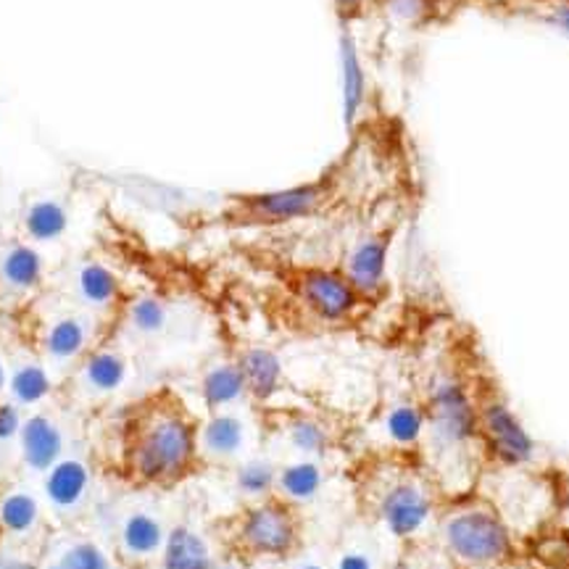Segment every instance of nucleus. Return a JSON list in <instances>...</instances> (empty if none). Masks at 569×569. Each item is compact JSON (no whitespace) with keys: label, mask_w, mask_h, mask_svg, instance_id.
Masks as SVG:
<instances>
[{"label":"nucleus","mask_w":569,"mask_h":569,"mask_svg":"<svg viewBox=\"0 0 569 569\" xmlns=\"http://www.w3.org/2000/svg\"><path fill=\"white\" fill-rule=\"evenodd\" d=\"M198 419L172 390L138 398L111 427L109 472L132 490H172L203 465Z\"/></svg>","instance_id":"f257e3e1"},{"label":"nucleus","mask_w":569,"mask_h":569,"mask_svg":"<svg viewBox=\"0 0 569 569\" xmlns=\"http://www.w3.org/2000/svg\"><path fill=\"white\" fill-rule=\"evenodd\" d=\"M340 193L338 169H330L311 182L293 188L267 190V193L227 196L219 222L227 227H280L301 219L319 217L336 203Z\"/></svg>","instance_id":"f03ea898"},{"label":"nucleus","mask_w":569,"mask_h":569,"mask_svg":"<svg viewBox=\"0 0 569 569\" xmlns=\"http://www.w3.org/2000/svg\"><path fill=\"white\" fill-rule=\"evenodd\" d=\"M232 543L248 559H290L301 546L298 507L280 496L251 501L234 517Z\"/></svg>","instance_id":"7ed1b4c3"},{"label":"nucleus","mask_w":569,"mask_h":569,"mask_svg":"<svg viewBox=\"0 0 569 569\" xmlns=\"http://www.w3.org/2000/svg\"><path fill=\"white\" fill-rule=\"evenodd\" d=\"M425 436L440 457L459 453L461 448L480 440L475 393L457 377H446L432 386L425 401Z\"/></svg>","instance_id":"20e7f679"},{"label":"nucleus","mask_w":569,"mask_h":569,"mask_svg":"<svg viewBox=\"0 0 569 569\" xmlns=\"http://www.w3.org/2000/svg\"><path fill=\"white\" fill-rule=\"evenodd\" d=\"M448 551L465 565L488 567L511 557V532L503 519L486 507L453 511L443 525Z\"/></svg>","instance_id":"39448f33"},{"label":"nucleus","mask_w":569,"mask_h":569,"mask_svg":"<svg viewBox=\"0 0 569 569\" xmlns=\"http://www.w3.org/2000/svg\"><path fill=\"white\" fill-rule=\"evenodd\" d=\"M475 403H478V436L488 457L503 467L528 465L536 453V443L515 411L509 409V403L488 386L475 393Z\"/></svg>","instance_id":"423d86ee"},{"label":"nucleus","mask_w":569,"mask_h":569,"mask_svg":"<svg viewBox=\"0 0 569 569\" xmlns=\"http://www.w3.org/2000/svg\"><path fill=\"white\" fill-rule=\"evenodd\" d=\"M290 280H293L298 301L317 319H322V322H346V319H351L367 303L359 296V290L353 288L351 280L343 274V269L303 267L296 269Z\"/></svg>","instance_id":"0eeeda50"},{"label":"nucleus","mask_w":569,"mask_h":569,"mask_svg":"<svg viewBox=\"0 0 569 569\" xmlns=\"http://www.w3.org/2000/svg\"><path fill=\"white\" fill-rule=\"evenodd\" d=\"M106 319L90 315V311L71 306V309L56 311L42 327L40 346L42 356L53 369H69L74 372L77 365L92 348L101 343V330Z\"/></svg>","instance_id":"6e6552de"},{"label":"nucleus","mask_w":569,"mask_h":569,"mask_svg":"<svg viewBox=\"0 0 569 569\" xmlns=\"http://www.w3.org/2000/svg\"><path fill=\"white\" fill-rule=\"evenodd\" d=\"M375 515L390 536L415 538L432 517V496L422 482L398 475L375 490Z\"/></svg>","instance_id":"1a4fd4ad"},{"label":"nucleus","mask_w":569,"mask_h":569,"mask_svg":"<svg viewBox=\"0 0 569 569\" xmlns=\"http://www.w3.org/2000/svg\"><path fill=\"white\" fill-rule=\"evenodd\" d=\"M92 465L82 453H67L42 475V493L56 517L77 522L90 507Z\"/></svg>","instance_id":"9d476101"},{"label":"nucleus","mask_w":569,"mask_h":569,"mask_svg":"<svg viewBox=\"0 0 569 569\" xmlns=\"http://www.w3.org/2000/svg\"><path fill=\"white\" fill-rule=\"evenodd\" d=\"M69 298L74 306L101 319L119 317L127 303L119 277L98 259L74 261L69 272Z\"/></svg>","instance_id":"9b49d317"},{"label":"nucleus","mask_w":569,"mask_h":569,"mask_svg":"<svg viewBox=\"0 0 569 569\" xmlns=\"http://www.w3.org/2000/svg\"><path fill=\"white\" fill-rule=\"evenodd\" d=\"M169 528L163 525L161 515L148 507H132L119 515L117 532H113V553L124 567H140L159 559L163 540Z\"/></svg>","instance_id":"f8f14e48"},{"label":"nucleus","mask_w":569,"mask_h":569,"mask_svg":"<svg viewBox=\"0 0 569 569\" xmlns=\"http://www.w3.org/2000/svg\"><path fill=\"white\" fill-rule=\"evenodd\" d=\"M130 375V361L122 348L111 343H98L71 372L74 382V396L84 401H103L111 398L117 390H122Z\"/></svg>","instance_id":"ddd939ff"},{"label":"nucleus","mask_w":569,"mask_h":569,"mask_svg":"<svg viewBox=\"0 0 569 569\" xmlns=\"http://www.w3.org/2000/svg\"><path fill=\"white\" fill-rule=\"evenodd\" d=\"M390 240H393L390 230L365 234V238L356 240V246L346 256V264L340 267L367 303L386 293Z\"/></svg>","instance_id":"4468645a"},{"label":"nucleus","mask_w":569,"mask_h":569,"mask_svg":"<svg viewBox=\"0 0 569 569\" xmlns=\"http://www.w3.org/2000/svg\"><path fill=\"white\" fill-rule=\"evenodd\" d=\"M21 461L34 475H46L56 461L67 457V436L59 419L51 415H32L19 432Z\"/></svg>","instance_id":"2eb2a0df"},{"label":"nucleus","mask_w":569,"mask_h":569,"mask_svg":"<svg viewBox=\"0 0 569 569\" xmlns=\"http://www.w3.org/2000/svg\"><path fill=\"white\" fill-rule=\"evenodd\" d=\"M248 443L246 422L232 411H213L198 430V446H201L203 461L230 465L243 457Z\"/></svg>","instance_id":"dca6fc26"},{"label":"nucleus","mask_w":569,"mask_h":569,"mask_svg":"<svg viewBox=\"0 0 569 569\" xmlns=\"http://www.w3.org/2000/svg\"><path fill=\"white\" fill-rule=\"evenodd\" d=\"M161 569H213V553L203 532L180 522L169 528L159 557Z\"/></svg>","instance_id":"f3484780"},{"label":"nucleus","mask_w":569,"mask_h":569,"mask_svg":"<svg viewBox=\"0 0 569 569\" xmlns=\"http://www.w3.org/2000/svg\"><path fill=\"white\" fill-rule=\"evenodd\" d=\"M124 565L101 540L90 536H69L56 543L42 569H122Z\"/></svg>","instance_id":"a211bd4d"},{"label":"nucleus","mask_w":569,"mask_h":569,"mask_svg":"<svg viewBox=\"0 0 569 569\" xmlns=\"http://www.w3.org/2000/svg\"><path fill=\"white\" fill-rule=\"evenodd\" d=\"M201 398L211 415L213 411H230L243 398H248L246 377L238 359L217 361V365L206 369L201 377Z\"/></svg>","instance_id":"6ab92c4d"},{"label":"nucleus","mask_w":569,"mask_h":569,"mask_svg":"<svg viewBox=\"0 0 569 569\" xmlns=\"http://www.w3.org/2000/svg\"><path fill=\"white\" fill-rule=\"evenodd\" d=\"M238 365L243 369L248 398L267 403L282 388V361L264 346H248L238 353Z\"/></svg>","instance_id":"aec40b11"},{"label":"nucleus","mask_w":569,"mask_h":569,"mask_svg":"<svg viewBox=\"0 0 569 569\" xmlns=\"http://www.w3.org/2000/svg\"><path fill=\"white\" fill-rule=\"evenodd\" d=\"M21 224L32 243H53L69 230V206L59 196H34L24 206Z\"/></svg>","instance_id":"412c9836"},{"label":"nucleus","mask_w":569,"mask_h":569,"mask_svg":"<svg viewBox=\"0 0 569 569\" xmlns=\"http://www.w3.org/2000/svg\"><path fill=\"white\" fill-rule=\"evenodd\" d=\"M325 486V469L317 459H296L277 469V488L274 496L282 501L301 507V503L315 501L319 490Z\"/></svg>","instance_id":"4be33fe9"},{"label":"nucleus","mask_w":569,"mask_h":569,"mask_svg":"<svg viewBox=\"0 0 569 569\" xmlns=\"http://www.w3.org/2000/svg\"><path fill=\"white\" fill-rule=\"evenodd\" d=\"M0 282L11 293H32L42 282V256L27 243H11L0 251Z\"/></svg>","instance_id":"5701e85b"},{"label":"nucleus","mask_w":569,"mask_h":569,"mask_svg":"<svg viewBox=\"0 0 569 569\" xmlns=\"http://www.w3.org/2000/svg\"><path fill=\"white\" fill-rule=\"evenodd\" d=\"M340 77H343V119L348 127L356 124L359 119L361 106L367 101V74L361 67L359 48H356L353 34L348 32L343 24V34H340Z\"/></svg>","instance_id":"b1692460"},{"label":"nucleus","mask_w":569,"mask_h":569,"mask_svg":"<svg viewBox=\"0 0 569 569\" xmlns=\"http://www.w3.org/2000/svg\"><path fill=\"white\" fill-rule=\"evenodd\" d=\"M119 322H122L134 338H159L169 327V306L167 301H161L159 296H138L124 303Z\"/></svg>","instance_id":"393cba45"},{"label":"nucleus","mask_w":569,"mask_h":569,"mask_svg":"<svg viewBox=\"0 0 569 569\" xmlns=\"http://www.w3.org/2000/svg\"><path fill=\"white\" fill-rule=\"evenodd\" d=\"M284 440H288L293 451L306 459L325 457L332 446V432L322 419L315 415H290L282 425Z\"/></svg>","instance_id":"a878e982"},{"label":"nucleus","mask_w":569,"mask_h":569,"mask_svg":"<svg viewBox=\"0 0 569 569\" xmlns=\"http://www.w3.org/2000/svg\"><path fill=\"white\" fill-rule=\"evenodd\" d=\"M9 388L13 393V401L21 403V407H32V403L46 401L53 393V375L40 359H27L13 367Z\"/></svg>","instance_id":"bb28decb"},{"label":"nucleus","mask_w":569,"mask_h":569,"mask_svg":"<svg viewBox=\"0 0 569 569\" xmlns=\"http://www.w3.org/2000/svg\"><path fill=\"white\" fill-rule=\"evenodd\" d=\"M277 469L280 467L264 457L238 461L232 472L234 490H238L243 498H248V501H261V498L274 496Z\"/></svg>","instance_id":"cd10ccee"},{"label":"nucleus","mask_w":569,"mask_h":569,"mask_svg":"<svg viewBox=\"0 0 569 569\" xmlns=\"http://www.w3.org/2000/svg\"><path fill=\"white\" fill-rule=\"evenodd\" d=\"M425 427H427L425 407H419V403H411V401L396 403V407L386 415L388 440L401 448H415L422 443Z\"/></svg>","instance_id":"c85d7f7f"},{"label":"nucleus","mask_w":569,"mask_h":569,"mask_svg":"<svg viewBox=\"0 0 569 569\" xmlns=\"http://www.w3.org/2000/svg\"><path fill=\"white\" fill-rule=\"evenodd\" d=\"M0 525L11 536H27L40 525V501L27 490H11L0 498Z\"/></svg>","instance_id":"c756f323"},{"label":"nucleus","mask_w":569,"mask_h":569,"mask_svg":"<svg viewBox=\"0 0 569 569\" xmlns=\"http://www.w3.org/2000/svg\"><path fill=\"white\" fill-rule=\"evenodd\" d=\"M336 569H377V561L365 546H348L338 553Z\"/></svg>","instance_id":"7c9ffc66"},{"label":"nucleus","mask_w":569,"mask_h":569,"mask_svg":"<svg viewBox=\"0 0 569 569\" xmlns=\"http://www.w3.org/2000/svg\"><path fill=\"white\" fill-rule=\"evenodd\" d=\"M377 3H380V0H332V6H336L338 17L343 24H348V21H353V19L367 17V13L372 11Z\"/></svg>","instance_id":"2f4dec72"},{"label":"nucleus","mask_w":569,"mask_h":569,"mask_svg":"<svg viewBox=\"0 0 569 569\" xmlns=\"http://www.w3.org/2000/svg\"><path fill=\"white\" fill-rule=\"evenodd\" d=\"M21 415L13 403H0V440H11L21 432Z\"/></svg>","instance_id":"473e14b6"},{"label":"nucleus","mask_w":569,"mask_h":569,"mask_svg":"<svg viewBox=\"0 0 569 569\" xmlns=\"http://www.w3.org/2000/svg\"><path fill=\"white\" fill-rule=\"evenodd\" d=\"M0 569H38L32 561L19 557H0Z\"/></svg>","instance_id":"72a5a7b5"},{"label":"nucleus","mask_w":569,"mask_h":569,"mask_svg":"<svg viewBox=\"0 0 569 569\" xmlns=\"http://www.w3.org/2000/svg\"><path fill=\"white\" fill-rule=\"evenodd\" d=\"M553 19H557V24H561L569 32V6H561V9H557Z\"/></svg>","instance_id":"f704fd0d"},{"label":"nucleus","mask_w":569,"mask_h":569,"mask_svg":"<svg viewBox=\"0 0 569 569\" xmlns=\"http://www.w3.org/2000/svg\"><path fill=\"white\" fill-rule=\"evenodd\" d=\"M6 386H9V369H6V361L0 359V393H3Z\"/></svg>","instance_id":"c9c22d12"},{"label":"nucleus","mask_w":569,"mask_h":569,"mask_svg":"<svg viewBox=\"0 0 569 569\" xmlns=\"http://www.w3.org/2000/svg\"><path fill=\"white\" fill-rule=\"evenodd\" d=\"M293 569H327V567H325V565H319V561L306 559V561H298V565H296Z\"/></svg>","instance_id":"e433bc0d"}]
</instances>
